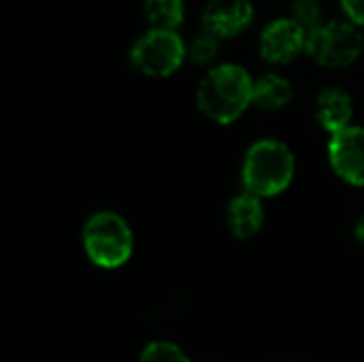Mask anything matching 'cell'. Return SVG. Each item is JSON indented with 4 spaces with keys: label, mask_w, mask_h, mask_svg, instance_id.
<instances>
[{
    "label": "cell",
    "mask_w": 364,
    "mask_h": 362,
    "mask_svg": "<svg viewBox=\"0 0 364 362\" xmlns=\"http://www.w3.org/2000/svg\"><path fill=\"white\" fill-rule=\"evenodd\" d=\"M196 105L211 122L232 124L254 105V79L237 64L213 66L198 83Z\"/></svg>",
    "instance_id": "1"
},
{
    "label": "cell",
    "mask_w": 364,
    "mask_h": 362,
    "mask_svg": "<svg viewBox=\"0 0 364 362\" xmlns=\"http://www.w3.org/2000/svg\"><path fill=\"white\" fill-rule=\"evenodd\" d=\"M294 173L296 160L292 149L277 139H262L245 151L241 181L245 192L258 198H271L290 188Z\"/></svg>",
    "instance_id": "2"
},
{
    "label": "cell",
    "mask_w": 364,
    "mask_h": 362,
    "mask_svg": "<svg viewBox=\"0 0 364 362\" xmlns=\"http://www.w3.org/2000/svg\"><path fill=\"white\" fill-rule=\"evenodd\" d=\"M83 250L100 269L124 267L134 252V235L126 218L115 211H98L83 226Z\"/></svg>",
    "instance_id": "3"
},
{
    "label": "cell",
    "mask_w": 364,
    "mask_h": 362,
    "mask_svg": "<svg viewBox=\"0 0 364 362\" xmlns=\"http://www.w3.org/2000/svg\"><path fill=\"white\" fill-rule=\"evenodd\" d=\"M360 30L352 21H328L307 34L305 51L326 68H343L354 64L363 53Z\"/></svg>",
    "instance_id": "4"
},
{
    "label": "cell",
    "mask_w": 364,
    "mask_h": 362,
    "mask_svg": "<svg viewBox=\"0 0 364 362\" xmlns=\"http://www.w3.org/2000/svg\"><path fill=\"white\" fill-rule=\"evenodd\" d=\"M186 58V45L175 30L151 28L130 49V62L147 77L173 75Z\"/></svg>",
    "instance_id": "5"
},
{
    "label": "cell",
    "mask_w": 364,
    "mask_h": 362,
    "mask_svg": "<svg viewBox=\"0 0 364 362\" xmlns=\"http://www.w3.org/2000/svg\"><path fill=\"white\" fill-rule=\"evenodd\" d=\"M328 162L346 183L364 186V128L350 126L328 139Z\"/></svg>",
    "instance_id": "6"
},
{
    "label": "cell",
    "mask_w": 364,
    "mask_h": 362,
    "mask_svg": "<svg viewBox=\"0 0 364 362\" xmlns=\"http://www.w3.org/2000/svg\"><path fill=\"white\" fill-rule=\"evenodd\" d=\"M305 47L307 32L290 17L271 21L260 34V55L271 64H288Z\"/></svg>",
    "instance_id": "7"
},
{
    "label": "cell",
    "mask_w": 364,
    "mask_h": 362,
    "mask_svg": "<svg viewBox=\"0 0 364 362\" xmlns=\"http://www.w3.org/2000/svg\"><path fill=\"white\" fill-rule=\"evenodd\" d=\"M254 19L250 0H211L203 11V26L218 38H232L247 30Z\"/></svg>",
    "instance_id": "8"
},
{
    "label": "cell",
    "mask_w": 364,
    "mask_h": 362,
    "mask_svg": "<svg viewBox=\"0 0 364 362\" xmlns=\"http://www.w3.org/2000/svg\"><path fill=\"white\" fill-rule=\"evenodd\" d=\"M354 102L352 96L341 87H326L316 100V119L333 137L352 126Z\"/></svg>",
    "instance_id": "9"
},
{
    "label": "cell",
    "mask_w": 364,
    "mask_h": 362,
    "mask_svg": "<svg viewBox=\"0 0 364 362\" xmlns=\"http://www.w3.org/2000/svg\"><path fill=\"white\" fill-rule=\"evenodd\" d=\"M226 224H228V230L232 233V237H237V239L256 237L264 224L262 198H258L250 192L235 196L226 209Z\"/></svg>",
    "instance_id": "10"
},
{
    "label": "cell",
    "mask_w": 364,
    "mask_h": 362,
    "mask_svg": "<svg viewBox=\"0 0 364 362\" xmlns=\"http://www.w3.org/2000/svg\"><path fill=\"white\" fill-rule=\"evenodd\" d=\"M294 96L292 83L277 75V73H267L254 81V105L260 109H284Z\"/></svg>",
    "instance_id": "11"
},
{
    "label": "cell",
    "mask_w": 364,
    "mask_h": 362,
    "mask_svg": "<svg viewBox=\"0 0 364 362\" xmlns=\"http://www.w3.org/2000/svg\"><path fill=\"white\" fill-rule=\"evenodd\" d=\"M143 6L156 30H175L183 21V0H145Z\"/></svg>",
    "instance_id": "12"
},
{
    "label": "cell",
    "mask_w": 364,
    "mask_h": 362,
    "mask_svg": "<svg viewBox=\"0 0 364 362\" xmlns=\"http://www.w3.org/2000/svg\"><path fill=\"white\" fill-rule=\"evenodd\" d=\"M136 362H190V358L177 344L151 341L143 348Z\"/></svg>",
    "instance_id": "13"
},
{
    "label": "cell",
    "mask_w": 364,
    "mask_h": 362,
    "mask_svg": "<svg viewBox=\"0 0 364 362\" xmlns=\"http://www.w3.org/2000/svg\"><path fill=\"white\" fill-rule=\"evenodd\" d=\"M188 53H190V60L194 64H209L220 53V38L205 30L203 34L194 36V41L190 43Z\"/></svg>",
    "instance_id": "14"
},
{
    "label": "cell",
    "mask_w": 364,
    "mask_h": 362,
    "mask_svg": "<svg viewBox=\"0 0 364 362\" xmlns=\"http://www.w3.org/2000/svg\"><path fill=\"white\" fill-rule=\"evenodd\" d=\"M292 21H296L307 34L314 32L316 28H320V19H322V11L320 4L316 0H294L292 2Z\"/></svg>",
    "instance_id": "15"
},
{
    "label": "cell",
    "mask_w": 364,
    "mask_h": 362,
    "mask_svg": "<svg viewBox=\"0 0 364 362\" xmlns=\"http://www.w3.org/2000/svg\"><path fill=\"white\" fill-rule=\"evenodd\" d=\"M341 6L354 26H364V0H341Z\"/></svg>",
    "instance_id": "16"
},
{
    "label": "cell",
    "mask_w": 364,
    "mask_h": 362,
    "mask_svg": "<svg viewBox=\"0 0 364 362\" xmlns=\"http://www.w3.org/2000/svg\"><path fill=\"white\" fill-rule=\"evenodd\" d=\"M354 235H356V239L360 241L364 245V215L356 222V226H354Z\"/></svg>",
    "instance_id": "17"
},
{
    "label": "cell",
    "mask_w": 364,
    "mask_h": 362,
    "mask_svg": "<svg viewBox=\"0 0 364 362\" xmlns=\"http://www.w3.org/2000/svg\"><path fill=\"white\" fill-rule=\"evenodd\" d=\"M288 362H290V361H288Z\"/></svg>",
    "instance_id": "18"
}]
</instances>
